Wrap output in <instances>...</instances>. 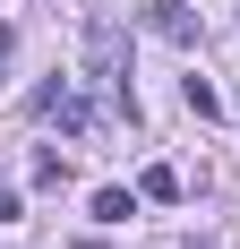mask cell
Masks as SVG:
<instances>
[{"instance_id": "cell-1", "label": "cell", "mask_w": 240, "mask_h": 249, "mask_svg": "<svg viewBox=\"0 0 240 249\" xmlns=\"http://www.w3.org/2000/svg\"><path fill=\"white\" fill-rule=\"evenodd\" d=\"M86 69H95L103 86H112V103L137 121V95H129V60H120V26H112V18H95V26H86Z\"/></svg>"}, {"instance_id": "cell-2", "label": "cell", "mask_w": 240, "mask_h": 249, "mask_svg": "<svg viewBox=\"0 0 240 249\" xmlns=\"http://www.w3.org/2000/svg\"><path fill=\"white\" fill-rule=\"evenodd\" d=\"M146 26H154L163 43H197V18L180 9V0H154V9H146Z\"/></svg>"}, {"instance_id": "cell-3", "label": "cell", "mask_w": 240, "mask_h": 249, "mask_svg": "<svg viewBox=\"0 0 240 249\" xmlns=\"http://www.w3.org/2000/svg\"><path fill=\"white\" fill-rule=\"evenodd\" d=\"M26 180H34V189H60V180H69V155H60V146H34V155H26Z\"/></svg>"}, {"instance_id": "cell-4", "label": "cell", "mask_w": 240, "mask_h": 249, "mask_svg": "<svg viewBox=\"0 0 240 249\" xmlns=\"http://www.w3.org/2000/svg\"><path fill=\"white\" fill-rule=\"evenodd\" d=\"M86 215H95V224H129V215H137V189H95Z\"/></svg>"}, {"instance_id": "cell-5", "label": "cell", "mask_w": 240, "mask_h": 249, "mask_svg": "<svg viewBox=\"0 0 240 249\" xmlns=\"http://www.w3.org/2000/svg\"><path fill=\"white\" fill-rule=\"evenodd\" d=\"M51 121L69 129V138H95V121H103V112H95V103H86V95H77V86H69V103H60Z\"/></svg>"}, {"instance_id": "cell-6", "label": "cell", "mask_w": 240, "mask_h": 249, "mask_svg": "<svg viewBox=\"0 0 240 249\" xmlns=\"http://www.w3.org/2000/svg\"><path fill=\"white\" fill-rule=\"evenodd\" d=\"M137 198L171 206V198H180V172H171V163H146V172H137Z\"/></svg>"}, {"instance_id": "cell-7", "label": "cell", "mask_w": 240, "mask_h": 249, "mask_svg": "<svg viewBox=\"0 0 240 249\" xmlns=\"http://www.w3.org/2000/svg\"><path fill=\"white\" fill-rule=\"evenodd\" d=\"M180 103H189L197 121H223V95H215V86H206V77H180Z\"/></svg>"}, {"instance_id": "cell-8", "label": "cell", "mask_w": 240, "mask_h": 249, "mask_svg": "<svg viewBox=\"0 0 240 249\" xmlns=\"http://www.w3.org/2000/svg\"><path fill=\"white\" fill-rule=\"evenodd\" d=\"M60 103H69V77H51V86H34V95H26V112H34V121H51Z\"/></svg>"}, {"instance_id": "cell-9", "label": "cell", "mask_w": 240, "mask_h": 249, "mask_svg": "<svg viewBox=\"0 0 240 249\" xmlns=\"http://www.w3.org/2000/svg\"><path fill=\"white\" fill-rule=\"evenodd\" d=\"M17 215H26V198L9 189V180H0V224H17Z\"/></svg>"}, {"instance_id": "cell-10", "label": "cell", "mask_w": 240, "mask_h": 249, "mask_svg": "<svg viewBox=\"0 0 240 249\" xmlns=\"http://www.w3.org/2000/svg\"><path fill=\"white\" fill-rule=\"evenodd\" d=\"M9 43H17V35H9V18H0V60H9Z\"/></svg>"}, {"instance_id": "cell-11", "label": "cell", "mask_w": 240, "mask_h": 249, "mask_svg": "<svg viewBox=\"0 0 240 249\" xmlns=\"http://www.w3.org/2000/svg\"><path fill=\"white\" fill-rule=\"evenodd\" d=\"M180 249H215V241H180Z\"/></svg>"}]
</instances>
